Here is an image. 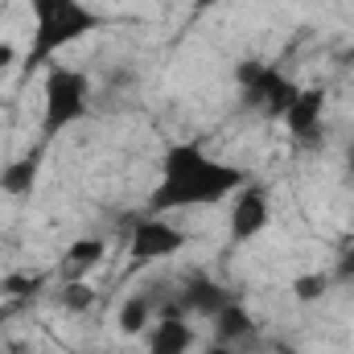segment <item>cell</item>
I'll return each mask as SVG.
<instances>
[{"label": "cell", "mask_w": 354, "mask_h": 354, "mask_svg": "<svg viewBox=\"0 0 354 354\" xmlns=\"http://www.w3.org/2000/svg\"><path fill=\"white\" fill-rule=\"evenodd\" d=\"M248 185V174L231 161L210 157L198 140L169 145L161 157L157 189L149 194V214H174L194 206H218Z\"/></svg>", "instance_id": "6da1fadb"}, {"label": "cell", "mask_w": 354, "mask_h": 354, "mask_svg": "<svg viewBox=\"0 0 354 354\" xmlns=\"http://www.w3.org/2000/svg\"><path fill=\"white\" fill-rule=\"evenodd\" d=\"M29 12H33V33H29L25 58H21V83H29L37 71L58 62V54L66 46L83 41L107 25V17L83 0H29Z\"/></svg>", "instance_id": "7a4b0ae2"}, {"label": "cell", "mask_w": 354, "mask_h": 354, "mask_svg": "<svg viewBox=\"0 0 354 354\" xmlns=\"http://www.w3.org/2000/svg\"><path fill=\"white\" fill-rule=\"evenodd\" d=\"M87 111H91V79L83 71L66 66V62H50L41 71V128H37V140L33 145L50 149Z\"/></svg>", "instance_id": "3957f363"}, {"label": "cell", "mask_w": 354, "mask_h": 354, "mask_svg": "<svg viewBox=\"0 0 354 354\" xmlns=\"http://www.w3.org/2000/svg\"><path fill=\"white\" fill-rule=\"evenodd\" d=\"M235 83L243 91V103H248V107H260L272 120H284V111H288L292 99L301 95V87H297L288 75L272 71L264 62H239V66H235Z\"/></svg>", "instance_id": "277c9868"}, {"label": "cell", "mask_w": 354, "mask_h": 354, "mask_svg": "<svg viewBox=\"0 0 354 354\" xmlns=\"http://www.w3.org/2000/svg\"><path fill=\"white\" fill-rule=\"evenodd\" d=\"M189 243V235L174 227L165 214H145L136 227H132V239H128V256L132 264H157V260H169L181 248Z\"/></svg>", "instance_id": "5b68a950"}, {"label": "cell", "mask_w": 354, "mask_h": 354, "mask_svg": "<svg viewBox=\"0 0 354 354\" xmlns=\"http://www.w3.org/2000/svg\"><path fill=\"white\" fill-rule=\"evenodd\" d=\"M235 297L223 288V284H214L210 276H202V272H194L181 288H177V297L161 309V317H189V313H198V317H214L223 305H231Z\"/></svg>", "instance_id": "8992f818"}, {"label": "cell", "mask_w": 354, "mask_h": 354, "mask_svg": "<svg viewBox=\"0 0 354 354\" xmlns=\"http://www.w3.org/2000/svg\"><path fill=\"white\" fill-rule=\"evenodd\" d=\"M326 124V87H301V95L292 99V107L284 111V128L297 145L317 149L322 145V128Z\"/></svg>", "instance_id": "52a82bcc"}, {"label": "cell", "mask_w": 354, "mask_h": 354, "mask_svg": "<svg viewBox=\"0 0 354 354\" xmlns=\"http://www.w3.org/2000/svg\"><path fill=\"white\" fill-rule=\"evenodd\" d=\"M268 223H272V210H268V194L264 185H243L235 194V206H231V243H252L256 235H264Z\"/></svg>", "instance_id": "ba28073f"}, {"label": "cell", "mask_w": 354, "mask_h": 354, "mask_svg": "<svg viewBox=\"0 0 354 354\" xmlns=\"http://www.w3.org/2000/svg\"><path fill=\"white\" fill-rule=\"evenodd\" d=\"M41 161H46V149L33 145L29 153H21V157H12L8 165H0V194H8V198H25V194L37 185Z\"/></svg>", "instance_id": "9c48e42d"}, {"label": "cell", "mask_w": 354, "mask_h": 354, "mask_svg": "<svg viewBox=\"0 0 354 354\" xmlns=\"http://www.w3.org/2000/svg\"><path fill=\"white\" fill-rule=\"evenodd\" d=\"M189 346H194V326L185 317H161L157 326H149L145 354H189Z\"/></svg>", "instance_id": "30bf717a"}, {"label": "cell", "mask_w": 354, "mask_h": 354, "mask_svg": "<svg viewBox=\"0 0 354 354\" xmlns=\"http://www.w3.org/2000/svg\"><path fill=\"white\" fill-rule=\"evenodd\" d=\"M103 256H107V243L103 239H79V243H71L66 252H62V260H58V276H62V284L66 280H83L95 264H103Z\"/></svg>", "instance_id": "8fae6325"}, {"label": "cell", "mask_w": 354, "mask_h": 354, "mask_svg": "<svg viewBox=\"0 0 354 354\" xmlns=\"http://www.w3.org/2000/svg\"><path fill=\"white\" fill-rule=\"evenodd\" d=\"M210 330H214V342L235 346V342H243V338L256 334V322H252V313H248L239 301H231V305H223V309L210 317Z\"/></svg>", "instance_id": "7c38bea8"}, {"label": "cell", "mask_w": 354, "mask_h": 354, "mask_svg": "<svg viewBox=\"0 0 354 354\" xmlns=\"http://www.w3.org/2000/svg\"><path fill=\"white\" fill-rule=\"evenodd\" d=\"M149 326H153V301L149 297H128L120 305V330L128 338H140V334H149Z\"/></svg>", "instance_id": "4fadbf2b"}, {"label": "cell", "mask_w": 354, "mask_h": 354, "mask_svg": "<svg viewBox=\"0 0 354 354\" xmlns=\"http://www.w3.org/2000/svg\"><path fill=\"white\" fill-rule=\"evenodd\" d=\"M326 292H330V272H305V276H297V280H292V297H297L301 305L322 301Z\"/></svg>", "instance_id": "5bb4252c"}, {"label": "cell", "mask_w": 354, "mask_h": 354, "mask_svg": "<svg viewBox=\"0 0 354 354\" xmlns=\"http://www.w3.org/2000/svg\"><path fill=\"white\" fill-rule=\"evenodd\" d=\"M91 305H95V288L87 280H66L62 284V309L66 313H87Z\"/></svg>", "instance_id": "9a60e30c"}, {"label": "cell", "mask_w": 354, "mask_h": 354, "mask_svg": "<svg viewBox=\"0 0 354 354\" xmlns=\"http://www.w3.org/2000/svg\"><path fill=\"white\" fill-rule=\"evenodd\" d=\"M37 284H41V272H8V276L0 280V292L12 297V301H21V297H33Z\"/></svg>", "instance_id": "2e32d148"}, {"label": "cell", "mask_w": 354, "mask_h": 354, "mask_svg": "<svg viewBox=\"0 0 354 354\" xmlns=\"http://www.w3.org/2000/svg\"><path fill=\"white\" fill-rule=\"evenodd\" d=\"M330 280H354V235H346V239L338 243V260H334Z\"/></svg>", "instance_id": "e0dca14e"}, {"label": "cell", "mask_w": 354, "mask_h": 354, "mask_svg": "<svg viewBox=\"0 0 354 354\" xmlns=\"http://www.w3.org/2000/svg\"><path fill=\"white\" fill-rule=\"evenodd\" d=\"M12 62H17V50H12L8 41H0V71H8Z\"/></svg>", "instance_id": "ac0fdd59"}, {"label": "cell", "mask_w": 354, "mask_h": 354, "mask_svg": "<svg viewBox=\"0 0 354 354\" xmlns=\"http://www.w3.org/2000/svg\"><path fill=\"white\" fill-rule=\"evenodd\" d=\"M218 4H231V0H194V17H202L206 8H218Z\"/></svg>", "instance_id": "d6986e66"}, {"label": "cell", "mask_w": 354, "mask_h": 354, "mask_svg": "<svg viewBox=\"0 0 354 354\" xmlns=\"http://www.w3.org/2000/svg\"><path fill=\"white\" fill-rule=\"evenodd\" d=\"M346 174H351V181H354V140L346 145Z\"/></svg>", "instance_id": "ffe728a7"}, {"label": "cell", "mask_w": 354, "mask_h": 354, "mask_svg": "<svg viewBox=\"0 0 354 354\" xmlns=\"http://www.w3.org/2000/svg\"><path fill=\"white\" fill-rule=\"evenodd\" d=\"M206 354H231V346H227V342H210V351Z\"/></svg>", "instance_id": "44dd1931"}, {"label": "cell", "mask_w": 354, "mask_h": 354, "mask_svg": "<svg viewBox=\"0 0 354 354\" xmlns=\"http://www.w3.org/2000/svg\"><path fill=\"white\" fill-rule=\"evenodd\" d=\"M276 354H301V351H297V346H280Z\"/></svg>", "instance_id": "7402d4cb"}, {"label": "cell", "mask_w": 354, "mask_h": 354, "mask_svg": "<svg viewBox=\"0 0 354 354\" xmlns=\"http://www.w3.org/2000/svg\"><path fill=\"white\" fill-rule=\"evenodd\" d=\"M8 354H29V351H25V346H12V351H8Z\"/></svg>", "instance_id": "603a6c76"}]
</instances>
